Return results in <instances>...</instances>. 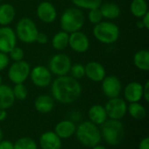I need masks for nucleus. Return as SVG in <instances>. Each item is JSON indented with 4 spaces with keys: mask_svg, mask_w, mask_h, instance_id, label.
Segmentation results:
<instances>
[{
    "mask_svg": "<svg viewBox=\"0 0 149 149\" xmlns=\"http://www.w3.org/2000/svg\"><path fill=\"white\" fill-rule=\"evenodd\" d=\"M17 38L14 29L10 26H0V52L9 53L17 46Z\"/></svg>",
    "mask_w": 149,
    "mask_h": 149,
    "instance_id": "obj_14",
    "label": "nucleus"
},
{
    "mask_svg": "<svg viewBox=\"0 0 149 149\" xmlns=\"http://www.w3.org/2000/svg\"><path fill=\"white\" fill-rule=\"evenodd\" d=\"M87 20L89 21L90 24H92L93 25L100 23L103 20V17H102L101 12L100 10V8L89 10L88 13H87Z\"/></svg>",
    "mask_w": 149,
    "mask_h": 149,
    "instance_id": "obj_32",
    "label": "nucleus"
},
{
    "mask_svg": "<svg viewBox=\"0 0 149 149\" xmlns=\"http://www.w3.org/2000/svg\"><path fill=\"white\" fill-rule=\"evenodd\" d=\"M9 58L11 61L13 62H17V61H21L24 60V50L19 47V46H15L9 53Z\"/></svg>",
    "mask_w": 149,
    "mask_h": 149,
    "instance_id": "obj_33",
    "label": "nucleus"
},
{
    "mask_svg": "<svg viewBox=\"0 0 149 149\" xmlns=\"http://www.w3.org/2000/svg\"><path fill=\"white\" fill-rule=\"evenodd\" d=\"M14 144V149H38L37 142L30 137H22L16 141Z\"/></svg>",
    "mask_w": 149,
    "mask_h": 149,
    "instance_id": "obj_29",
    "label": "nucleus"
},
{
    "mask_svg": "<svg viewBox=\"0 0 149 149\" xmlns=\"http://www.w3.org/2000/svg\"><path fill=\"white\" fill-rule=\"evenodd\" d=\"M74 135L82 146L88 148H92L100 144L102 141L99 126L89 120L80 122L76 127Z\"/></svg>",
    "mask_w": 149,
    "mask_h": 149,
    "instance_id": "obj_2",
    "label": "nucleus"
},
{
    "mask_svg": "<svg viewBox=\"0 0 149 149\" xmlns=\"http://www.w3.org/2000/svg\"><path fill=\"white\" fill-rule=\"evenodd\" d=\"M93 35L100 44L110 45L115 44L120 36V30L118 24L113 21L102 20L93 28Z\"/></svg>",
    "mask_w": 149,
    "mask_h": 149,
    "instance_id": "obj_3",
    "label": "nucleus"
},
{
    "mask_svg": "<svg viewBox=\"0 0 149 149\" xmlns=\"http://www.w3.org/2000/svg\"><path fill=\"white\" fill-rule=\"evenodd\" d=\"M72 5L77 7L80 10H93L96 8H100L101 3H103L102 0H71Z\"/></svg>",
    "mask_w": 149,
    "mask_h": 149,
    "instance_id": "obj_28",
    "label": "nucleus"
},
{
    "mask_svg": "<svg viewBox=\"0 0 149 149\" xmlns=\"http://www.w3.org/2000/svg\"><path fill=\"white\" fill-rule=\"evenodd\" d=\"M0 149H14V144L10 141L2 140L0 141Z\"/></svg>",
    "mask_w": 149,
    "mask_h": 149,
    "instance_id": "obj_37",
    "label": "nucleus"
},
{
    "mask_svg": "<svg viewBox=\"0 0 149 149\" xmlns=\"http://www.w3.org/2000/svg\"><path fill=\"white\" fill-rule=\"evenodd\" d=\"M14 31L17 40L25 45L36 43V38L39 32L35 21L28 17L20 18L17 22Z\"/></svg>",
    "mask_w": 149,
    "mask_h": 149,
    "instance_id": "obj_6",
    "label": "nucleus"
},
{
    "mask_svg": "<svg viewBox=\"0 0 149 149\" xmlns=\"http://www.w3.org/2000/svg\"><path fill=\"white\" fill-rule=\"evenodd\" d=\"M1 2H2V0H0V3H1Z\"/></svg>",
    "mask_w": 149,
    "mask_h": 149,
    "instance_id": "obj_46",
    "label": "nucleus"
},
{
    "mask_svg": "<svg viewBox=\"0 0 149 149\" xmlns=\"http://www.w3.org/2000/svg\"><path fill=\"white\" fill-rule=\"evenodd\" d=\"M134 66L141 72H148L149 52L148 49H140L133 56Z\"/></svg>",
    "mask_w": 149,
    "mask_h": 149,
    "instance_id": "obj_24",
    "label": "nucleus"
},
{
    "mask_svg": "<svg viewBox=\"0 0 149 149\" xmlns=\"http://www.w3.org/2000/svg\"><path fill=\"white\" fill-rule=\"evenodd\" d=\"M2 84H3V77H2L1 72H0V85H2Z\"/></svg>",
    "mask_w": 149,
    "mask_h": 149,
    "instance_id": "obj_45",
    "label": "nucleus"
},
{
    "mask_svg": "<svg viewBox=\"0 0 149 149\" xmlns=\"http://www.w3.org/2000/svg\"><path fill=\"white\" fill-rule=\"evenodd\" d=\"M52 74L47 66L38 65L31 69L30 76L32 84L38 88H45L52 82Z\"/></svg>",
    "mask_w": 149,
    "mask_h": 149,
    "instance_id": "obj_10",
    "label": "nucleus"
},
{
    "mask_svg": "<svg viewBox=\"0 0 149 149\" xmlns=\"http://www.w3.org/2000/svg\"><path fill=\"white\" fill-rule=\"evenodd\" d=\"M91 46V41L89 37L82 31H74L69 33L68 47L76 53H86L88 52Z\"/></svg>",
    "mask_w": 149,
    "mask_h": 149,
    "instance_id": "obj_11",
    "label": "nucleus"
},
{
    "mask_svg": "<svg viewBox=\"0 0 149 149\" xmlns=\"http://www.w3.org/2000/svg\"><path fill=\"white\" fill-rule=\"evenodd\" d=\"M69 75L72 77L73 79L79 80L83 79L86 75L85 72V65L81 63H74L72 65L70 71H69Z\"/></svg>",
    "mask_w": 149,
    "mask_h": 149,
    "instance_id": "obj_31",
    "label": "nucleus"
},
{
    "mask_svg": "<svg viewBox=\"0 0 149 149\" xmlns=\"http://www.w3.org/2000/svg\"><path fill=\"white\" fill-rule=\"evenodd\" d=\"M6 118H7V112H6V110L0 109V122L5 120Z\"/></svg>",
    "mask_w": 149,
    "mask_h": 149,
    "instance_id": "obj_41",
    "label": "nucleus"
},
{
    "mask_svg": "<svg viewBox=\"0 0 149 149\" xmlns=\"http://www.w3.org/2000/svg\"><path fill=\"white\" fill-rule=\"evenodd\" d=\"M100 129L102 140L110 146H119L125 138V127L120 120L109 119L100 126Z\"/></svg>",
    "mask_w": 149,
    "mask_h": 149,
    "instance_id": "obj_5",
    "label": "nucleus"
},
{
    "mask_svg": "<svg viewBox=\"0 0 149 149\" xmlns=\"http://www.w3.org/2000/svg\"><path fill=\"white\" fill-rule=\"evenodd\" d=\"M104 107L107 113V117L111 120H120L127 113V103L120 97L108 99Z\"/></svg>",
    "mask_w": 149,
    "mask_h": 149,
    "instance_id": "obj_9",
    "label": "nucleus"
},
{
    "mask_svg": "<svg viewBox=\"0 0 149 149\" xmlns=\"http://www.w3.org/2000/svg\"><path fill=\"white\" fill-rule=\"evenodd\" d=\"M68 42H69V33L60 30L53 35L51 44L55 51L60 52L68 47Z\"/></svg>",
    "mask_w": 149,
    "mask_h": 149,
    "instance_id": "obj_25",
    "label": "nucleus"
},
{
    "mask_svg": "<svg viewBox=\"0 0 149 149\" xmlns=\"http://www.w3.org/2000/svg\"><path fill=\"white\" fill-rule=\"evenodd\" d=\"M127 113L134 120H142L147 117V109L140 102L129 103L127 105Z\"/></svg>",
    "mask_w": 149,
    "mask_h": 149,
    "instance_id": "obj_27",
    "label": "nucleus"
},
{
    "mask_svg": "<svg viewBox=\"0 0 149 149\" xmlns=\"http://www.w3.org/2000/svg\"><path fill=\"white\" fill-rule=\"evenodd\" d=\"M10 58L7 53L0 52V72L8 68L10 65Z\"/></svg>",
    "mask_w": 149,
    "mask_h": 149,
    "instance_id": "obj_34",
    "label": "nucleus"
},
{
    "mask_svg": "<svg viewBox=\"0 0 149 149\" xmlns=\"http://www.w3.org/2000/svg\"><path fill=\"white\" fill-rule=\"evenodd\" d=\"M139 149H149V138L148 137H145L143 138L138 146Z\"/></svg>",
    "mask_w": 149,
    "mask_h": 149,
    "instance_id": "obj_39",
    "label": "nucleus"
},
{
    "mask_svg": "<svg viewBox=\"0 0 149 149\" xmlns=\"http://www.w3.org/2000/svg\"><path fill=\"white\" fill-rule=\"evenodd\" d=\"M142 100H144L147 103L149 102V80H147L143 85V96Z\"/></svg>",
    "mask_w": 149,
    "mask_h": 149,
    "instance_id": "obj_36",
    "label": "nucleus"
},
{
    "mask_svg": "<svg viewBox=\"0 0 149 149\" xmlns=\"http://www.w3.org/2000/svg\"><path fill=\"white\" fill-rule=\"evenodd\" d=\"M16 9L10 3H0V26H10L15 20Z\"/></svg>",
    "mask_w": 149,
    "mask_h": 149,
    "instance_id": "obj_22",
    "label": "nucleus"
},
{
    "mask_svg": "<svg viewBox=\"0 0 149 149\" xmlns=\"http://www.w3.org/2000/svg\"><path fill=\"white\" fill-rule=\"evenodd\" d=\"M85 77L95 83H100L107 76L105 66L98 61L87 62L86 65H85Z\"/></svg>",
    "mask_w": 149,
    "mask_h": 149,
    "instance_id": "obj_15",
    "label": "nucleus"
},
{
    "mask_svg": "<svg viewBox=\"0 0 149 149\" xmlns=\"http://www.w3.org/2000/svg\"><path fill=\"white\" fill-rule=\"evenodd\" d=\"M36 15L39 21L44 24H50L56 21L58 17V10L52 2L45 0L37 5Z\"/></svg>",
    "mask_w": 149,
    "mask_h": 149,
    "instance_id": "obj_13",
    "label": "nucleus"
},
{
    "mask_svg": "<svg viewBox=\"0 0 149 149\" xmlns=\"http://www.w3.org/2000/svg\"><path fill=\"white\" fill-rule=\"evenodd\" d=\"M129 10L133 17L140 19L149 12L148 3L147 0H132Z\"/></svg>",
    "mask_w": 149,
    "mask_h": 149,
    "instance_id": "obj_26",
    "label": "nucleus"
},
{
    "mask_svg": "<svg viewBox=\"0 0 149 149\" xmlns=\"http://www.w3.org/2000/svg\"><path fill=\"white\" fill-rule=\"evenodd\" d=\"M91 149H107L105 146H103V145H100V144H99V145H97V146H95V147H93V148H92Z\"/></svg>",
    "mask_w": 149,
    "mask_h": 149,
    "instance_id": "obj_43",
    "label": "nucleus"
},
{
    "mask_svg": "<svg viewBox=\"0 0 149 149\" xmlns=\"http://www.w3.org/2000/svg\"><path fill=\"white\" fill-rule=\"evenodd\" d=\"M3 140V131H2V129L0 128V141Z\"/></svg>",
    "mask_w": 149,
    "mask_h": 149,
    "instance_id": "obj_44",
    "label": "nucleus"
},
{
    "mask_svg": "<svg viewBox=\"0 0 149 149\" xmlns=\"http://www.w3.org/2000/svg\"><path fill=\"white\" fill-rule=\"evenodd\" d=\"M86 22V16L82 10L77 7L66 8L61 14L59 24L62 31L67 33L81 31Z\"/></svg>",
    "mask_w": 149,
    "mask_h": 149,
    "instance_id": "obj_4",
    "label": "nucleus"
},
{
    "mask_svg": "<svg viewBox=\"0 0 149 149\" xmlns=\"http://www.w3.org/2000/svg\"><path fill=\"white\" fill-rule=\"evenodd\" d=\"M122 93L127 103L140 102L143 96V85L138 81H131L122 89Z\"/></svg>",
    "mask_w": 149,
    "mask_h": 149,
    "instance_id": "obj_16",
    "label": "nucleus"
},
{
    "mask_svg": "<svg viewBox=\"0 0 149 149\" xmlns=\"http://www.w3.org/2000/svg\"><path fill=\"white\" fill-rule=\"evenodd\" d=\"M76 127V124L71 120H63L56 124L53 132L61 140H67L75 134Z\"/></svg>",
    "mask_w": 149,
    "mask_h": 149,
    "instance_id": "obj_18",
    "label": "nucleus"
},
{
    "mask_svg": "<svg viewBox=\"0 0 149 149\" xmlns=\"http://www.w3.org/2000/svg\"><path fill=\"white\" fill-rule=\"evenodd\" d=\"M12 93L15 100L19 101L24 100L28 96V89L24 83L14 85V86L12 87Z\"/></svg>",
    "mask_w": 149,
    "mask_h": 149,
    "instance_id": "obj_30",
    "label": "nucleus"
},
{
    "mask_svg": "<svg viewBox=\"0 0 149 149\" xmlns=\"http://www.w3.org/2000/svg\"><path fill=\"white\" fill-rule=\"evenodd\" d=\"M15 98L12 93V87L8 85H0V109L7 110L15 103Z\"/></svg>",
    "mask_w": 149,
    "mask_h": 149,
    "instance_id": "obj_23",
    "label": "nucleus"
},
{
    "mask_svg": "<svg viewBox=\"0 0 149 149\" xmlns=\"http://www.w3.org/2000/svg\"><path fill=\"white\" fill-rule=\"evenodd\" d=\"M31 69L30 64L24 59L13 62L7 68V77L14 85L22 84L29 79Z\"/></svg>",
    "mask_w": 149,
    "mask_h": 149,
    "instance_id": "obj_8",
    "label": "nucleus"
},
{
    "mask_svg": "<svg viewBox=\"0 0 149 149\" xmlns=\"http://www.w3.org/2000/svg\"><path fill=\"white\" fill-rule=\"evenodd\" d=\"M82 86L79 80L69 74L57 77L51 84V93L53 100L59 104L70 105L76 102L82 94Z\"/></svg>",
    "mask_w": 149,
    "mask_h": 149,
    "instance_id": "obj_1",
    "label": "nucleus"
},
{
    "mask_svg": "<svg viewBox=\"0 0 149 149\" xmlns=\"http://www.w3.org/2000/svg\"><path fill=\"white\" fill-rule=\"evenodd\" d=\"M39 147L41 149H61L62 140L53 132L46 131L39 137Z\"/></svg>",
    "mask_w": 149,
    "mask_h": 149,
    "instance_id": "obj_17",
    "label": "nucleus"
},
{
    "mask_svg": "<svg viewBox=\"0 0 149 149\" xmlns=\"http://www.w3.org/2000/svg\"><path fill=\"white\" fill-rule=\"evenodd\" d=\"M87 115L89 119L88 120L97 126H101L104 122H106L108 120L107 113L106 112L104 106L99 104L92 106L88 110Z\"/></svg>",
    "mask_w": 149,
    "mask_h": 149,
    "instance_id": "obj_21",
    "label": "nucleus"
},
{
    "mask_svg": "<svg viewBox=\"0 0 149 149\" xmlns=\"http://www.w3.org/2000/svg\"><path fill=\"white\" fill-rule=\"evenodd\" d=\"M55 107V100L49 94L38 95L34 100L35 110L42 114H46L51 113Z\"/></svg>",
    "mask_w": 149,
    "mask_h": 149,
    "instance_id": "obj_19",
    "label": "nucleus"
},
{
    "mask_svg": "<svg viewBox=\"0 0 149 149\" xmlns=\"http://www.w3.org/2000/svg\"><path fill=\"white\" fill-rule=\"evenodd\" d=\"M81 118H82L81 113H79V112L74 111V112H72V113H71V116H70V119H69V120H71L73 121L74 123H76V122L81 120Z\"/></svg>",
    "mask_w": 149,
    "mask_h": 149,
    "instance_id": "obj_38",
    "label": "nucleus"
},
{
    "mask_svg": "<svg viewBox=\"0 0 149 149\" xmlns=\"http://www.w3.org/2000/svg\"><path fill=\"white\" fill-rule=\"evenodd\" d=\"M49 42V38L46 33L45 32H38V37L36 38V43L39 45H46Z\"/></svg>",
    "mask_w": 149,
    "mask_h": 149,
    "instance_id": "obj_35",
    "label": "nucleus"
},
{
    "mask_svg": "<svg viewBox=\"0 0 149 149\" xmlns=\"http://www.w3.org/2000/svg\"><path fill=\"white\" fill-rule=\"evenodd\" d=\"M72 65V61L70 56L60 52L51 57L47 67L52 75L59 77L68 75Z\"/></svg>",
    "mask_w": 149,
    "mask_h": 149,
    "instance_id": "obj_7",
    "label": "nucleus"
},
{
    "mask_svg": "<svg viewBox=\"0 0 149 149\" xmlns=\"http://www.w3.org/2000/svg\"><path fill=\"white\" fill-rule=\"evenodd\" d=\"M136 26H137L139 29H144L143 24H142V23H141V19H138V21L136 22Z\"/></svg>",
    "mask_w": 149,
    "mask_h": 149,
    "instance_id": "obj_42",
    "label": "nucleus"
},
{
    "mask_svg": "<svg viewBox=\"0 0 149 149\" xmlns=\"http://www.w3.org/2000/svg\"><path fill=\"white\" fill-rule=\"evenodd\" d=\"M101 83V91L107 99L120 97L122 93V83L115 75H107Z\"/></svg>",
    "mask_w": 149,
    "mask_h": 149,
    "instance_id": "obj_12",
    "label": "nucleus"
},
{
    "mask_svg": "<svg viewBox=\"0 0 149 149\" xmlns=\"http://www.w3.org/2000/svg\"><path fill=\"white\" fill-rule=\"evenodd\" d=\"M100 10L101 12L103 20L113 21L119 18L121 15V9L120 5L114 2L102 3L100 6Z\"/></svg>",
    "mask_w": 149,
    "mask_h": 149,
    "instance_id": "obj_20",
    "label": "nucleus"
},
{
    "mask_svg": "<svg viewBox=\"0 0 149 149\" xmlns=\"http://www.w3.org/2000/svg\"><path fill=\"white\" fill-rule=\"evenodd\" d=\"M141 19V23H142V24H143V27H144V29L145 30H147V31H148L149 30V12L148 13H147L145 16H143L141 18H140Z\"/></svg>",
    "mask_w": 149,
    "mask_h": 149,
    "instance_id": "obj_40",
    "label": "nucleus"
}]
</instances>
